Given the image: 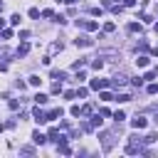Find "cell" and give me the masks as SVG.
Wrapping results in <instances>:
<instances>
[{"label":"cell","instance_id":"836d02e7","mask_svg":"<svg viewBox=\"0 0 158 158\" xmlns=\"http://www.w3.org/2000/svg\"><path fill=\"white\" fill-rule=\"evenodd\" d=\"M59 2H64V0H59Z\"/></svg>","mask_w":158,"mask_h":158},{"label":"cell","instance_id":"4316f807","mask_svg":"<svg viewBox=\"0 0 158 158\" xmlns=\"http://www.w3.org/2000/svg\"><path fill=\"white\" fill-rule=\"evenodd\" d=\"M20 20H22V17H20V15H17V12H15V15H12V17H10V22H12V25H20Z\"/></svg>","mask_w":158,"mask_h":158},{"label":"cell","instance_id":"44dd1931","mask_svg":"<svg viewBox=\"0 0 158 158\" xmlns=\"http://www.w3.org/2000/svg\"><path fill=\"white\" fill-rule=\"evenodd\" d=\"M131 84H133V86H143V77H133Z\"/></svg>","mask_w":158,"mask_h":158},{"label":"cell","instance_id":"7a4b0ae2","mask_svg":"<svg viewBox=\"0 0 158 158\" xmlns=\"http://www.w3.org/2000/svg\"><path fill=\"white\" fill-rule=\"evenodd\" d=\"M77 25H79L81 30H86V32H94V30H99V22H96V20H77Z\"/></svg>","mask_w":158,"mask_h":158},{"label":"cell","instance_id":"2e32d148","mask_svg":"<svg viewBox=\"0 0 158 158\" xmlns=\"http://www.w3.org/2000/svg\"><path fill=\"white\" fill-rule=\"evenodd\" d=\"M69 114H72V116H81V106H77V104H74V106L69 109Z\"/></svg>","mask_w":158,"mask_h":158},{"label":"cell","instance_id":"4dcf8cb0","mask_svg":"<svg viewBox=\"0 0 158 158\" xmlns=\"http://www.w3.org/2000/svg\"><path fill=\"white\" fill-rule=\"evenodd\" d=\"M101 99H104V101H111V99H114V96H111V94H109V91H101Z\"/></svg>","mask_w":158,"mask_h":158},{"label":"cell","instance_id":"7c38bea8","mask_svg":"<svg viewBox=\"0 0 158 158\" xmlns=\"http://www.w3.org/2000/svg\"><path fill=\"white\" fill-rule=\"evenodd\" d=\"M62 47H64L62 42H54V44L49 47V54H54V52H62Z\"/></svg>","mask_w":158,"mask_h":158},{"label":"cell","instance_id":"d6a6232c","mask_svg":"<svg viewBox=\"0 0 158 158\" xmlns=\"http://www.w3.org/2000/svg\"><path fill=\"white\" fill-rule=\"evenodd\" d=\"M64 2H69V5H72V2H77V0H64Z\"/></svg>","mask_w":158,"mask_h":158},{"label":"cell","instance_id":"83f0119b","mask_svg":"<svg viewBox=\"0 0 158 158\" xmlns=\"http://www.w3.org/2000/svg\"><path fill=\"white\" fill-rule=\"evenodd\" d=\"M81 67H84V59H79V62H74V64H72V69H77V72H79Z\"/></svg>","mask_w":158,"mask_h":158},{"label":"cell","instance_id":"f1b7e54d","mask_svg":"<svg viewBox=\"0 0 158 158\" xmlns=\"http://www.w3.org/2000/svg\"><path fill=\"white\" fill-rule=\"evenodd\" d=\"M136 49H143V52H146V49H148V44H146V42H143V40H141V42H138V44H136Z\"/></svg>","mask_w":158,"mask_h":158},{"label":"cell","instance_id":"277c9868","mask_svg":"<svg viewBox=\"0 0 158 158\" xmlns=\"http://www.w3.org/2000/svg\"><path fill=\"white\" fill-rule=\"evenodd\" d=\"M146 123H148V121H146V116H136V118L131 121V126H133L136 131H141V128H146Z\"/></svg>","mask_w":158,"mask_h":158},{"label":"cell","instance_id":"6da1fadb","mask_svg":"<svg viewBox=\"0 0 158 158\" xmlns=\"http://www.w3.org/2000/svg\"><path fill=\"white\" fill-rule=\"evenodd\" d=\"M99 138H101V148H104V151H111V146H114V133H111V131H101Z\"/></svg>","mask_w":158,"mask_h":158},{"label":"cell","instance_id":"cb8c5ba5","mask_svg":"<svg viewBox=\"0 0 158 158\" xmlns=\"http://www.w3.org/2000/svg\"><path fill=\"white\" fill-rule=\"evenodd\" d=\"M91 114V104H86V106H81V116H89Z\"/></svg>","mask_w":158,"mask_h":158},{"label":"cell","instance_id":"603a6c76","mask_svg":"<svg viewBox=\"0 0 158 158\" xmlns=\"http://www.w3.org/2000/svg\"><path fill=\"white\" fill-rule=\"evenodd\" d=\"M114 30H116L114 22H106V25H104V32H114Z\"/></svg>","mask_w":158,"mask_h":158},{"label":"cell","instance_id":"1f68e13d","mask_svg":"<svg viewBox=\"0 0 158 158\" xmlns=\"http://www.w3.org/2000/svg\"><path fill=\"white\" fill-rule=\"evenodd\" d=\"M123 5H126V7H133V5H136V0H123Z\"/></svg>","mask_w":158,"mask_h":158},{"label":"cell","instance_id":"8992f818","mask_svg":"<svg viewBox=\"0 0 158 158\" xmlns=\"http://www.w3.org/2000/svg\"><path fill=\"white\" fill-rule=\"evenodd\" d=\"M32 116H35V121H37V123H44V121H47V114H44L42 109H35V111H32Z\"/></svg>","mask_w":158,"mask_h":158},{"label":"cell","instance_id":"5b68a950","mask_svg":"<svg viewBox=\"0 0 158 158\" xmlns=\"http://www.w3.org/2000/svg\"><path fill=\"white\" fill-rule=\"evenodd\" d=\"M126 81H128V77H126V74H114V79H111V84H114V86H123Z\"/></svg>","mask_w":158,"mask_h":158},{"label":"cell","instance_id":"ac0fdd59","mask_svg":"<svg viewBox=\"0 0 158 158\" xmlns=\"http://www.w3.org/2000/svg\"><path fill=\"white\" fill-rule=\"evenodd\" d=\"M89 123H91V128H96V126H101V118H99V114H96V116H91V121H89Z\"/></svg>","mask_w":158,"mask_h":158},{"label":"cell","instance_id":"8fae6325","mask_svg":"<svg viewBox=\"0 0 158 158\" xmlns=\"http://www.w3.org/2000/svg\"><path fill=\"white\" fill-rule=\"evenodd\" d=\"M35 101H37V106H40V104H47V101H49V96H47V94H37V96H35Z\"/></svg>","mask_w":158,"mask_h":158},{"label":"cell","instance_id":"d6986e66","mask_svg":"<svg viewBox=\"0 0 158 158\" xmlns=\"http://www.w3.org/2000/svg\"><path fill=\"white\" fill-rule=\"evenodd\" d=\"M20 153H25V156H32V153H35V148H32V146H22V148H20Z\"/></svg>","mask_w":158,"mask_h":158},{"label":"cell","instance_id":"7402d4cb","mask_svg":"<svg viewBox=\"0 0 158 158\" xmlns=\"http://www.w3.org/2000/svg\"><path fill=\"white\" fill-rule=\"evenodd\" d=\"M116 101H121V104H123V101H131V94H118Z\"/></svg>","mask_w":158,"mask_h":158},{"label":"cell","instance_id":"3957f363","mask_svg":"<svg viewBox=\"0 0 158 158\" xmlns=\"http://www.w3.org/2000/svg\"><path fill=\"white\" fill-rule=\"evenodd\" d=\"M74 44H77V47H91V44H94V40H91L89 35H79V37L74 40Z\"/></svg>","mask_w":158,"mask_h":158},{"label":"cell","instance_id":"30bf717a","mask_svg":"<svg viewBox=\"0 0 158 158\" xmlns=\"http://www.w3.org/2000/svg\"><path fill=\"white\" fill-rule=\"evenodd\" d=\"M104 86H106V81H104V79H91V89H96V91H99V89H104Z\"/></svg>","mask_w":158,"mask_h":158},{"label":"cell","instance_id":"52a82bcc","mask_svg":"<svg viewBox=\"0 0 158 158\" xmlns=\"http://www.w3.org/2000/svg\"><path fill=\"white\" fill-rule=\"evenodd\" d=\"M32 141H35V143H37V146H42V143H47V141H49V138H47V136H44V133H40V131H35V133H32Z\"/></svg>","mask_w":158,"mask_h":158},{"label":"cell","instance_id":"5bb4252c","mask_svg":"<svg viewBox=\"0 0 158 158\" xmlns=\"http://www.w3.org/2000/svg\"><path fill=\"white\" fill-rule=\"evenodd\" d=\"M64 77H67V72H57V69H52V79H59V81H62Z\"/></svg>","mask_w":158,"mask_h":158},{"label":"cell","instance_id":"9c48e42d","mask_svg":"<svg viewBox=\"0 0 158 158\" xmlns=\"http://www.w3.org/2000/svg\"><path fill=\"white\" fill-rule=\"evenodd\" d=\"M27 52H30V44H27V42H22V44L17 47V57H25Z\"/></svg>","mask_w":158,"mask_h":158},{"label":"cell","instance_id":"ffe728a7","mask_svg":"<svg viewBox=\"0 0 158 158\" xmlns=\"http://www.w3.org/2000/svg\"><path fill=\"white\" fill-rule=\"evenodd\" d=\"M128 32H141V25H138V22H131V25H128Z\"/></svg>","mask_w":158,"mask_h":158},{"label":"cell","instance_id":"4fadbf2b","mask_svg":"<svg viewBox=\"0 0 158 158\" xmlns=\"http://www.w3.org/2000/svg\"><path fill=\"white\" fill-rule=\"evenodd\" d=\"M136 64H138V67H148V57H146V54H141V57L136 59Z\"/></svg>","mask_w":158,"mask_h":158},{"label":"cell","instance_id":"ba28073f","mask_svg":"<svg viewBox=\"0 0 158 158\" xmlns=\"http://www.w3.org/2000/svg\"><path fill=\"white\" fill-rule=\"evenodd\" d=\"M54 118H62V109H49L47 111V121H54Z\"/></svg>","mask_w":158,"mask_h":158},{"label":"cell","instance_id":"d4e9b609","mask_svg":"<svg viewBox=\"0 0 158 158\" xmlns=\"http://www.w3.org/2000/svg\"><path fill=\"white\" fill-rule=\"evenodd\" d=\"M148 94H158V84L151 81V84H148Z\"/></svg>","mask_w":158,"mask_h":158},{"label":"cell","instance_id":"9a60e30c","mask_svg":"<svg viewBox=\"0 0 158 158\" xmlns=\"http://www.w3.org/2000/svg\"><path fill=\"white\" fill-rule=\"evenodd\" d=\"M30 84H32V86H40V84H42V79H40L37 74H32V77H30Z\"/></svg>","mask_w":158,"mask_h":158},{"label":"cell","instance_id":"e0dca14e","mask_svg":"<svg viewBox=\"0 0 158 158\" xmlns=\"http://www.w3.org/2000/svg\"><path fill=\"white\" fill-rule=\"evenodd\" d=\"M123 118H126V114H123V111H116V114H114V121H116V123H121Z\"/></svg>","mask_w":158,"mask_h":158},{"label":"cell","instance_id":"f546056e","mask_svg":"<svg viewBox=\"0 0 158 158\" xmlns=\"http://www.w3.org/2000/svg\"><path fill=\"white\" fill-rule=\"evenodd\" d=\"M101 67H104V62H101V59L96 57V59H94V69H101Z\"/></svg>","mask_w":158,"mask_h":158},{"label":"cell","instance_id":"484cf974","mask_svg":"<svg viewBox=\"0 0 158 158\" xmlns=\"http://www.w3.org/2000/svg\"><path fill=\"white\" fill-rule=\"evenodd\" d=\"M30 17H32V20H37V17H40V10H37V7H32V10H30Z\"/></svg>","mask_w":158,"mask_h":158}]
</instances>
